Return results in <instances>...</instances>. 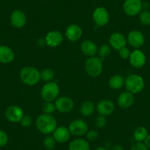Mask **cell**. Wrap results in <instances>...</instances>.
Returning <instances> with one entry per match:
<instances>
[{"mask_svg":"<svg viewBox=\"0 0 150 150\" xmlns=\"http://www.w3.org/2000/svg\"><path fill=\"white\" fill-rule=\"evenodd\" d=\"M35 125L38 130L47 135L54 132L57 127V122L52 115L43 113L38 116L35 121Z\"/></svg>","mask_w":150,"mask_h":150,"instance_id":"cell-1","label":"cell"},{"mask_svg":"<svg viewBox=\"0 0 150 150\" xmlns=\"http://www.w3.org/2000/svg\"><path fill=\"white\" fill-rule=\"evenodd\" d=\"M19 77L21 82L27 86H35L41 80V72L33 66H26L20 71Z\"/></svg>","mask_w":150,"mask_h":150,"instance_id":"cell-2","label":"cell"},{"mask_svg":"<svg viewBox=\"0 0 150 150\" xmlns=\"http://www.w3.org/2000/svg\"><path fill=\"white\" fill-rule=\"evenodd\" d=\"M103 69V60L99 57H90L86 60L85 69L91 77H97L102 74Z\"/></svg>","mask_w":150,"mask_h":150,"instance_id":"cell-3","label":"cell"},{"mask_svg":"<svg viewBox=\"0 0 150 150\" xmlns=\"http://www.w3.org/2000/svg\"><path fill=\"white\" fill-rule=\"evenodd\" d=\"M125 86L127 91L133 94L142 91L145 86L144 80L138 74H130L125 79Z\"/></svg>","mask_w":150,"mask_h":150,"instance_id":"cell-4","label":"cell"},{"mask_svg":"<svg viewBox=\"0 0 150 150\" xmlns=\"http://www.w3.org/2000/svg\"><path fill=\"white\" fill-rule=\"evenodd\" d=\"M60 87L54 82L46 83L41 91V96L44 102H54L58 97Z\"/></svg>","mask_w":150,"mask_h":150,"instance_id":"cell-5","label":"cell"},{"mask_svg":"<svg viewBox=\"0 0 150 150\" xmlns=\"http://www.w3.org/2000/svg\"><path fill=\"white\" fill-rule=\"evenodd\" d=\"M69 129L72 135L80 137L87 133L88 131V125L83 119H75L71 122Z\"/></svg>","mask_w":150,"mask_h":150,"instance_id":"cell-6","label":"cell"},{"mask_svg":"<svg viewBox=\"0 0 150 150\" xmlns=\"http://www.w3.org/2000/svg\"><path fill=\"white\" fill-rule=\"evenodd\" d=\"M143 3L141 0H125L123 10L129 16H135L142 11Z\"/></svg>","mask_w":150,"mask_h":150,"instance_id":"cell-7","label":"cell"},{"mask_svg":"<svg viewBox=\"0 0 150 150\" xmlns=\"http://www.w3.org/2000/svg\"><path fill=\"white\" fill-rule=\"evenodd\" d=\"M56 110L62 113H67L73 110L74 103V101L69 96H60L57 97L54 102Z\"/></svg>","mask_w":150,"mask_h":150,"instance_id":"cell-8","label":"cell"},{"mask_svg":"<svg viewBox=\"0 0 150 150\" xmlns=\"http://www.w3.org/2000/svg\"><path fill=\"white\" fill-rule=\"evenodd\" d=\"M5 117L12 123H20L24 116V111L17 105H11L5 110Z\"/></svg>","mask_w":150,"mask_h":150,"instance_id":"cell-9","label":"cell"},{"mask_svg":"<svg viewBox=\"0 0 150 150\" xmlns=\"http://www.w3.org/2000/svg\"><path fill=\"white\" fill-rule=\"evenodd\" d=\"M93 20L96 25L99 27H104L109 22V13L106 8L103 7L96 8L93 13Z\"/></svg>","mask_w":150,"mask_h":150,"instance_id":"cell-10","label":"cell"},{"mask_svg":"<svg viewBox=\"0 0 150 150\" xmlns=\"http://www.w3.org/2000/svg\"><path fill=\"white\" fill-rule=\"evenodd\" d=\"M127 41L131 47L135 49H139L145 43V37L141 31L132 30L128 34Z\"/></svg>","mask_w":150,"mask_h":150,"instance_id":"cell-11","label":"cell"},{"mask_svg":"<svg viewBox=\"0 0 150 150\" xmlns=\"http://www.w3.org/2000/svg\"><path fill=\"white\" fill-rule=\"evenodd\" d=\"M46 44L52 48L59 47L63 41V34L57 30L49 32L45 37Z\"/></svg>","mask_w":150,"mask_h":150,"instance_id":"cell-12","label":"cell"},{"mask_svg":"<svg viewBox=\"0 0 150 150\" xmlns=\"http://www.w3.org/2000/svg\"><path fill=\"white\" fill-rule=\"evenodd\" d=\"M110 46L111 48L114 49V50H118L122 49L123 47H125L127 45V38L122 33L116 32L111 34L109 38Z\"/></svg>","mask_w":150,"mask_h":150,"instance_id":"cell-13","label":"cell"},{"mask_svg":"<svg viewBox=\"0 0 150 150\" xmlns=\"http://www.w3.org/2000/svg\"><path fill=\"white\" fill-rule=\"evenodd\" d=\"M129 60L130 64L133 67L136 68V69H140L146 64V57L145 54L141 50L136 49L131 52Z\"/></svg>","mask_w":150,"mask_h":150,"instance_id":"cell-14","label":"cell"},{"mask_svg":"<svg viewBox=\"0 0 150 150\" xmlns=\"http://www.w3.org/2000/svg\"><path fill=\"white\" fill-rule=\"evenodd\" d=\"M65 35L69 41L76 42L81 38L83 35V30L77 24H70L66 28Z\"/></svg>","mask_w":150,"mask_h":150,"instance_id":"cell-15","label":"cell"},{"mask_svg":"<svg viewBox=\"0 0 150 150\" xmlns=\"http://www.w3.org/2000/svg\"><path fill=\"white\" fill-rule=\"evenodd\" d=\"M96 110L99 115L108 116L113 112L115 110V105L109 99H103L98 102L96 106Z\"/></svg>","mask_w":150,"mask_h":150,"instance_id":"cell-16","label":"cell"},{"mask_svg":"<svg viewBox=\"0 0 150 150\" xmlns=\"http://www.w3.org/2000/svg\"><path fill=\"white\" fill-rule=\"evenodd\" d=\"M11 23L15 28H23L27 24V16L23 11L15 10L11 15Z\"/></svg>","mask_w":150,"mask_h":150,"instance_id":"cell-17","label":"cell"},{"mask_svg":"<svg viewBox=\"0 0 150 150\" xmlns=\"http://www.w3.org/2000/svg\"><path fill=\"white\" fill-rule=\"evenodd\" d=\"M52 135L55 139L56 142L59 143V144H63V143H66L69 141L71 134L69 131V127L60 126L57 127V128L52 132Z\"/></svg>","mask_w":150,"mask_h":150,"instance_id":"cell-18","label":"cell"},{"mask_svg":"<svg viewBox=\"0 0 150 150\" xmlns=\"http://www.w3.org/2000/svg\"><path fill=\"white\" fill-rule=\"evenodd\" d=\"M135 102V96L133 93L129 91H124L118 97V105L121 108L127 109L132 106Z\"/></svg>","mask_w":150,"mask_h":150,"instance_id":"cell-19","label":"cell"},{"mask_svg":"<svg viewBox=\"0 0 150 150\" xmlns=\"http://www.w3.org/2000/svg\"><path fill=\"white\" fill-rule=\"evenodd\" d=\"M80 50L83 54L90 57H93L97 54L98 47L93 41L91 40H86L81 44Z\"/></svg>","mask_w":150,"mask_h":150,"instance_id":"cell-20","label":"cell"},{"mask_svg":"<svg viewBox=\"0 0 150 150\" xmlns=\"http://www.w3.org/2000/svg\"><path fill=\"white\" fill-rule=\"evenodd\" d=\"M15 54L12 49L8 46L0 45V63L8 64L13 61Z\"/></svg>","mask_w":150,"mask_h":150,"instance_id":"cell-21","label":"cell"},{"mask_svg":"<svg viewBox=\"0 0 150 150\" xmlns=\"http://www.w3.org/2000/svg\"><path fill=\"white\" fill-rule=\"evenodd\" d=\"M90 144L83 138H77L71 141L69 145V150H90Z\"/></svg>","mask_w":150,"mask_h":150,"instance_id":"cell-22","label":"cell"},{"mask_svg":"<svg viewBox=\"0 0 150 150\" xmlns=\"http://www.w3.org/2000/svg\"><path fill=\"white\" fill-rule=\"evenodd\" d=\"M125 79L120 74H115L110 78L108 85L113 90H119L125 85Z\"/></svg>","mask_w":150,"mask_h":150,"instance_id":"cell-23","label":"cell"},{"mask_svg":"<svg viewBox=\"0 0 150 150\" xmlns=\"http://www.w3.org/2000/svg\"><path fill=\"white\" fill-rule=\"evenodd\" d=\"M95 110H96V106L93 102H91V101H86L82 104L81 107H80V113L83 116L88 117L93 114Z\"/></svg>","mask_w":150,"mask_h":150,"instance_id":"cell-24","label":"cell"},{"mask_svg":"<svg viewBox=\"0 0 150 150\" xmlns=\"http://www.w3.org/2000/svg\"><path fill=\"white\" fill-rule=\"evenodd\" d=\"M148 135V131L146 127H138L134 131L133 137L136 142H144Z\"/></svg>","mask_w":150,"mask_h":150,"instance_id":"cell-25","label":"cell"},{"mask_svg":"<svg viewBox=\"0 0 150 150\" xmlns=\"http://www.w3.org/2000/svg\"><path fill=\"white\" fill-rule=\"evenodd\" d=\"M54 77V73L51 69H44L41 71V80L45 83L52 82Z\"/></svg>","mask_w":150,"mask_h":150,"instance_id":"cell-26","label":"cell"},{"mask_svg":"<svg viewBox=\"0 0 150 150\" xmlns=\"http://www.w3.org/2000/svg\"><path fill=\"white\" fill-rule=\"evenodd\" d=\"M56 144H57V142H56L55 139L54 138L53 135H46L45 138H44V141H43L44 147L47 150L53 149L54 148V146H55Z\"/></svg>","mask_w":150,"mask_h":150,"instance_id":"cell-27","label":"cell"},{"mask_svg":"<svg viewBox=\"0 0 150 150\" xmlns=\"http://www.w3.org/2000/svg\"><path fill=\"white\" fill-rule=\"evenodd\" d=\"M97 54L101 59L104 60L105 58L108 57L111 54V47L108 44H103L98 48Z\"/></svg>","mask_w":150,"mask_h":150,"instance_id":"cell-28","label":"cell"},{"mask_svg":"<svg viewBox=\"0 0 150 150\" xmlns=\"http://www.w3.org/2000/svg\"><path fill=\"white\" fill-rule=\"evenodd\" d=\"M139 21L143 25H150V11L148 10L141 11L139 13Z\"/></svg>","mask_w":150,"mask_h":150,"instance_id":"cell-29","label":"cell"},{"mask_svg":"<svg viewBox=\"0 0 150 150\" xmlns=\"http://www.w3.org/2000/svg\"><path fill=\"white\" fill-rule=\"evenodd\" d=\"M42 110L44 113L52 115L55 112L56 108L54 103L53 104L52 102H45L44 105H43Z\"/></svg>","mask_w":150,"mask_h":150,"instance_id":"cell-30","label":"cell"},{"mask_svg":"<svg viewBox=\"0 0 150 150\" xmlns=\"http://www.w3.org/2000/svg\"><path fill=\"white\" fill-rule=\"evenodd\" d=\"M107 124V119L106 117L102 115H99L98 116H96V118L95 119V125L97 128L99 129H102V128L105 127V125Z\"/></svg>","mask_w":150,"mask_h":150,"instance_id":"cell-31","label":"cell"},{"mask_svg":"<svg viewBox=\"0 0 150 150\" xmlns=\"http://www.w3.org/2000/svg\"><path fill=\"white\" fill-rule=\"evenodd\" d=\"M86 138H87L88 141H95L98 139L99 138V134L94 129H91L87 132L86 134Z\"/></svg>","mask_w":150,"mask_h":150,"instance_id":"cell-32","label":"cell"},{"mask_svg":"<svg viewBox=\"0 0 150 150\" xmlns=\"http://www.w3.org/2000/svg\"><path fill=\"white\" fill-rule=\"evenodd\" d=\"M20 124L24 127H29L33 124V119L30 116H27V115H24L23 116L22 119L20 122Z\"/></svg>","mask_w":150,"mask_h":150,"instance_id":"cell-33","label":"cell"},{"mask_svg":"<svg viewBox=\"0 0 150 150\" xmlns=\"http://www.w3.org/2000/svg\"><path fill=\"white\" fill-rule=\"evenodd\" d=\"M130 54H131L130 50H129L127 47H123V48L119 50V56H120L121 58L124 59V60L129 59V56H130Z\"/></svg>","mask_w":150,"mask_h":150,"instance_id":"cell-34","label":"cell"},{"mask_svg":"<svg viewBox=\"0 0 150 150\" xmlns=\"http://www.w3.org/2000/svg\"><path fill=\"white\" fill-rule=\"evenodd\" d=\"M8 142V135L5 131L0 129V147L5 146Z\"/></svg>","mask_w":150,"mask_h":150,"instance_id":"cell-35","label":"cell"},{"mask_svg":"<svg viewBox=\"0 0 150 150\" xmlns=\"http://www.w3.org/2000/svg\"><path fill=\"white\" fill-rule=\"evenodd\" d=\"M130 150H149L144 142H136L132 146Z\"/></svg>","mask_w":150,"mask_h":150,"instance_id":"cell-36","label":"cell"},{"mask_svg":"<svg viewBox=\"0 0 150 150\" xmlns=\"http://www.w3.org/2000/svg\"><path fill=\"white\" fill-rule=\"evenodd\" d=\"M109 150H125V149L120 144H115L112 145Z\"/></svg>","mask_w":150,"mask_h":150,"instance_id":"cell-37","label":"cell"},{"mask_svg":"<svg viewBox=\"0 0 150 150\" xmlns=\"http://www.w3.org/2000/svg\"><path fill=\"white\" fill-rule=\"evenodd\" d=\"M144 143L145 144V145L146 146L148 149L150 150V134H149V135H147L145 141H144Z\"/></svg>","mask_w":150,"mask_h":150,"instance_id":"cell-38","label":"cell"},{"mask_svg":"<svg viewBox=\"0 0 150 150\" xmlns=\"http://www.w3.org/2000/svg\"><path fill=\"white\" fill-rule=\"evenodd\" d=\"M94 150H109L108 149L107 147H105V146H99L97 147V148L95 149Z\"/></svg>","mask_w":150,"mask_h":150,"instance_id":"cell-39","label":"cell"},{"mask_svg":"<svg viewBox=\"0 0 150 150\" xmlns=\"http://www.w3.org/2000/svg\"><path fill=\"white\" fill-rule=\"evenodd\" d=\"M0 44H1V39H0Z\"/></svg>","mask_w":150,"mask_h":150,"instance_id":"cell-40","label":"cell"}]
</instances>
